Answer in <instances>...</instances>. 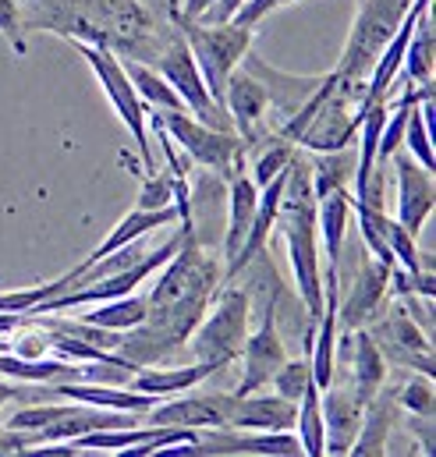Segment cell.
<instances>
[{
  "instance_id": "8",
  "label": "cell",
  "mask_w": 436,
  "mask_h": 457,
  "mask_svg": "<svg viewBox=\"0 0 436 457\" xmlns=\"http://www.w3.org/2000/svg\"><path fill=\"white\" fill-rule=\"evenodd\" d=\"M365 327H369V323H365ZM369 337L376 341L380 354L387 358V365H405V369H415V372H423V376H433L436 372L430 334H426L401 305H394L376 327H369Z\"/></svg>"
},
{
  "instance_id": "29",
  "label": "cell",
  "mask_w": 436,
  "mask_h": 457,
  "mask_svg": "<svg viewBox=\"0 0 436 457\" xmlns=\"http://www.w3.org/2000/svg\"><path fill=\"white\" fill-rule=\"evenodd\" d=\"M270 142H263L259 149H256V156H252V181H256V188H263V185H270L291 160H295V145L288 142V138H281V135H266Z\"/></svg>"
},
{
  "instance_id": "24",
  "label": "cell",
  "mask_w": 436,
  "mask_h": 457,
  "mask_svg": "<svg viewBox=\"0 0 436 457\" xmlns=\"http://www.w3.org/2000/svg\"><path fill=\"white\" fill-rule=\"evenodd\" d=\"M351 178H355V156H348L344 149L316 153V160L309 163V185L316 199H323L330 192H348Z\"/></svg>"
},
{
  "instance_id": "35",
  "label": "cell",
  "mask_w": 436,
  "mask_h": 457,
  "mask_svg": "<svg viewBox=\"0 0 436 457\" xmlns=\"http://www.w3.org/2000/svg\"><path fill=\"white\" fill-rule=\"evenodd\" d=\"M0 36L11 43V50L21 57L25 54V21L14 0H0Z\"/></svg>"
},
{
  "instance_id": "39",
  "label": "cell",
  "mask_w": 436,
  "mask_h": 457,
  "mask_svg": "<svg viewBox=\"0 0 436 457\" xmlns=\"http://www.w3.org/2000/svg\"><path fill=\"white\" fill-rule=\"evenodd\" d=\"M241 4H245V0H217V4L199 18V21H231V18H234V11H238Z\"/></svg>"
},
{
  "instance_id": "37",
  "label": "cell",
  "mask_w": 436,
  "mask_h": 457,
  "mask_svg": "<svg viewBox=\"0 0 436 457\" xmlns=\"http://www.w3.org/2000/svg\"><path fill=\"white\" fill-rule=\"evenodd\" d=\"M284 4H291V0H245L238 11H234V18L231 21H238V25H248V29H256L270 11H277V7H284Z\"/></svg>"
},
{
  "instance_id": "4",
  "label": "cell",
  "mask_w": 436,
  "mask_h": 457,
  "mask_svg": "<svg viewBox=\"0 0 436 457\" xmlns=\"http://www.w3.org/2000/svg\"><path fill=\"white\" fill-rule=\"evenodd\" d=\"M185 43L199 64V75L214 96L220 111H223V86L231 79V71L238 68V61L248 54L252 46V29L238 25V21H199V18H178Z\"/></svg>"
},
{
  "instance_id": "31",
  "label": "cell",
  "mask_w": 436,
  "mask_h": 457,
  "mask_svg": "<svg viewBox=\"0 0 436 457\" xmlns=\"http://www.w3.org/2000/svg\"><path fill=\"white\" fill-rule=\"evenodd\" d=\"M387 241H390V255H394V266H401L405 273L419 277L423 273V255H419V237L412 230H405L398 220L387 217Z\"/></svg>"
},
{
  "instance_id": "26",
  "label": "cell",
  "mask_w": 436,
  "mask_h": 457,
  "mask_svg": "<svg viewBox=\"0 0 436 457\" xmlns=\"http://www.w3.org/2000/svg\"><path fill=\"white\" fill-rule=\"evenodd\" d=\"M93 327H104V330H117V334H128L135 330L142 320H146V298L142 295H121V298H110V302H100V309L79 316Z\"/></svg>"
},
{
  "instance_id": "15",
  "label": "cell",
  "mask_w": 436,
  "mask_h": 457,
  "mask_svg": "<svg viewBox=\"0 0 436 457\" xmlns=\"http://www.w3.org/2000/svg\"><path fill=\"white\" fill-rule=\"evenodd\" d=\"M288 167H291V163H288ZM288 167H284L270 185H263V192H259V199H256V217H252V224H248V234H245V241H241V248H238L234 262L223 270V277H227V280H234L241 270H248V266L266 252V241H270L273 224H277L281 195H284V185H288Z\"/></svg>"
},
{
  "instance_id": "34",
  "label": "cell",
  "mask_w": 436,
  "mask_h": 457,
  "mask_svg": "<svg viewBox=\"0 0 436 457\" xmlns=\"http://www.w3.org/2000/svg\"><path fill=\"white\" fill-rule=\"evenodd\" d=\"M135 206H138V210H164V206H174V174L146 170Z\"/></svg>"
},
{
  "instance_id": "30",
  "label": "cell",
  "mask_w": 436,
  "mask_h": 457,
  "mask_svg": "<svg viewBox=\"0 0 436 457\" xmlns=\"http://www.w3.org/2000/svg\"><path fill=\"white\" fill-rule=\"evenodd\" d=\"M401 145H408V153H412L426 170H433L436 167L433 131H430V120H426V114H423L419 104L408 107V120H405V138H401Z\"/></svg>"
},
{
  "instance_id": "18",
  "label": "cell",
  "mask_w": 436,
  "mask_h": 457,
  "mask_svg": "<svg viewBox=\"0 0 436 457\" xmlns=\"http://www.w3.org/2000/svg\"><path fill=\"white\" fill-rule=\"evenodd\" d=\"M295 415H298V404L281 397V394H263V397H256V394L238 397L234 394V408H231L223 429L281 433V429H295Z\"/></svg>"
},
{
  "instance_id": "9",
  "label": "cell",
  "mask_w": 436,
  "mask_h": 457,
  "mask_svg": "<svg viewBox=\"0 0 436 457\" xmlns=\"http://www.w3.org/2000/svg\"><path fill=\"white\" fill-rule=\"evenodd\" d=\"M156 71L167 79V86L178 93V100L185 104V111L192 117H199L206 124H217V128L227 124V114L214 104V96H210V89H206V82L199 75V64H196V57H192L185 39L167 43V50L156 61Z\"/></svg>"
},
{
  "instance_id": "27",
  "label": "cell",
  "mask_w": 436,
  "mask_h": 457,
  "mask_svg": "<svg viewBox=\"0 0 436 457\" xmlns=\"http://www.w3.org/2000/svg\"><path fill=\"white\" fill-rule=\"evenodd\" d=\"M124 71H128V79H131V86H135V93H138V100H142L146 107L185 111V104L178 100V93L167 86V79H164L156 68H146V64H138V61H128Z\"/></svg>"
},
{
  "instance_id": "40",
  "label": "cell",
  "mask_w": 436,
  "mask_h": 457,
  "mask_svg": "<svg viewBox=\"0 0 436 457\" xmlns=\"http://www.w3.org/2000/svg\"><path fill=\"white\" fill-rule=\"evenodd\" d=\"M217 0H185V7L178 11V18H203Z\"/></svg>"
},
{
  "instance_id": "16",
  "label": "cell",
  "mask_w": 436,
  "mask_h": 457,
  "mask_svg": "<svg viewBox=\"0 0 436 457\" xmlns=\"http://www.w3.org/2000/svg\"><path fill=\"white\" fill-rule=\"evenodd\" d=\"M320 408H323V429H327V440H323V454H348L355 436H358V426H362V401L355 394V386H333L320 390Z\"/></svg>"
},
{
  "instance_id": "20",
  "label": "cell",
  "mask_w": 436,
  "mask_h": 457,
  "mask_svg": "<svg viewBox=\"0 0 436 457\" xmlns=\"http://www.w3.org/2000/svg\"><path fill=\"white\" fill-rule=\"evenodd\" d=\"M398 419H401L398 394L380 386L362 408V426H358V436L348 454H387V440H390Z\"/></svg>"
},
{
  "instance_id": "23",
  "label": "cell",
  "mask_w": 436,
  "mask_h": 457,
  "mask_svg": "<svg viewBox=\"0 0 436 457\" xmlns=\"http://www.w3.org/2000/svg\"><path fill=\"white\" fill-rule=\"evenodd\" d=\"M348 217H351V195L348 192H330L323 199H316V234L323 237L330 270H340V248H344Z\"/></svg>"
},
{
  "instance_id": "21",
  "label": "cell",
  "mask_w": 436,
  "mask_h": 457,
  "mask_svg": "<svg viewBox=\"0 0 436 457\" xmlns=\"http://www.w3.org/2000/svg\"><path fill=\"white\" fill-rule=\"evenodd\" d=\"M256 199H259V188L256 181L238 170L234 178H227V230H223V259L227 266L234 262L245 234H248V224L256 217Z\"/></svg>"
},
{
  "instance_id": "14",
  "label": "cell",
  "mask_w": 436,
  "mask_h": 457,
  "mask_svg": "<svg viewBox=\"0 0 436 457\" xmlns=\"http://www.w3.org/2000/svg\"><path fill=\"white\" fill-rule=\"evenodd\" d=\"M245 71L252 79H259V86L266 89V100L273 104V111H281L284 117L298 114L327 82V75H288V71H277L270 68L266 61H259L256 54H245Z\"/></svg>"
},
{
  "instance_id": "10",
  "label": "cell",
  "mask_w": 436,
  "mask_h": 457,
  "mask_svg": "<svg viewBox=\"0 0 436 457\" xmlns=\"http://www.w3.org/2000/svg\"><path fill=\"white\" fill-rule=\"evenodd\" d=\"M234 408V390L231 394H196V397H178V401H156L138 415V426H181V429H223L227 415Z\"/></svg>"
},
{
  "instance_id": "11",
  "label": "cell",
  "mask_w": 436,
  "mask_h": 457,
  "mask_svg": "<svg viewBox=\"0 0 436 457\" xmlns=\"http://www.w3.org/2000/svg\"><path fill=\"white\" fill-rule=\"evenodd\" d=\"M238 358L245 361V365H241V379H238V386H234V394H238V397L263 390V386L273 379V372L284 365L288 351H284V337H281L277 320H273V302L266 305L263 323L256 327V334H248V337H245Z\"/></svg>"
},
{
  "instance_id": "33",
  "label": "cell",
  "mask_w": 436,
  "mask_h": 457,
  "mask_svg": "<svg viewBox=\"0 0 436 457\" xmlns=\"http://www.w3.org/2000/svg\"><path fill=\"white\" fill-rule=\"evenodd\" d=\"M273 390L281 394V397H288V401H295L298 404V397L306 394V386L313 383V369H309V361H302V358H284V365L273 372Z\"/></svg>"
},
{
  "instance_id": "6",
  "label": "cell",
  "mask_w": 436,
  "mask_h": 457,
  "mask_svg": "<svg viewBox=\"0 0 436 457\" xmlns=\"http://www.w3.org/2000/svg\"><path fill=\"white\" fill-rule=\"evenodd\" d=\"M214 312L199 320V327L192 330V358L206 361L214 369H223L231 361H238L241 344L248 337V305L252 298L238 287H223L214 298Z\"/></svg>"
},
{
  "instance_id": "38",
  "label": "cell",
  "mask_w": 436,
  "mask_h": 457,
  "mask_svg": "<svg viewBox=\"0 0 436 457\" xmlns=\"http://www.w3.org/2000/svg\"><path fill=\"white\" fill-rule=\"evenodd\" d=\"M32 444H36L32 433H18V429L0 426V454H21V451H29Z\"/></svg>"
},
{
  "instance_id": "1",
  "label": "cell",
  "mask_w": 436,
  "mask_h": 457,
  "mask_svg": "<svg viewBox=\"0 0 436 457\" xmlns=\"http://www.w3.org/2000/svg\"><path fill=\"white\" fill-rule=\"evenodd\" d=\"M217 259L189 230L178 252L160 266V280L146 298V320L128 330L131 337L121 341L117 354L135 365H156L178 354L217 298Z\"/></svg>"
},
{
  "instance_id": "13",
  "label": "cell",
  "mask_w": 436,
  "mask_h": 457,
  "mask_svg": "<svg viewBox=\"0 0 436 457\" xmlns=\"http://www.w3.org/2000/svg\"><path fill=\"white\" fill-rule=\"evenodd\" d=\"M390 160L398 167V224L419 237V230L426 228V220H430L436 206L433 170H426L412 153L408 156L394 153Z\"/></svg>"
},
{
  "instance_id": "28",
  "label": "cell",
  "mask_w": 436,
  "mask_h": 457,
  "mask_svg": "<svg viewBox=\"0 0 436 457\" xmlns=\"http://www.w3.org/2000/svg\"><path fill=\"white\" fill-rule=\"evenodd\" d=\"M401 68H408L412 86H430L433 82V18H430V11H423V18L412 32Z\"/></svg>"
},
{
  "instance_id": "12",
  "label": "cell",
  "mask_w": 436,
  "mask_h": 457,
  "mask_svg": "<svg viewBox=\"0 0 436 457\" xmlns=\"http://www.w3.org/2000/svg\"><path fill=\"white\" fill-rule=\"evenodd\" d=\"M387 295H390V266H383L373 255H362L348 302L344 305L337 302V330H355V327L373 323V316L383 309Z\"/></svg>"
},
{
  "instance_id": "2",
  "label": "cell",
  "mask_w": 436,
  "mask_h": 457,
  "mask_svg": "<svg viewBox=\"0 0 436 457\" xmlns=\"http://www.w3.org/2000/svg\"><path fill=\"white\" fill-rule=\"evenodd\" d=\"M288 245V259L295 270L302 309L309 312V323H320L323 316V270H320V245H316V195L309 185V163L291 160L288 185L281 195L277 224Z\"/></svg>"
},
{
  "instance_id": "5",
  "label": "cell",
  "mask_w": 436,
  "mask_h": 457,
  "mask_svg": "<svg viewBox=\"0 0 436 457\" xmlns=\"http://www.w3.org/2000/svg\"><path fill=\"white\" fill-rule=\"evenodd\" d=\"M153 117L160 120L167 138L185 149L189 160H196L199 167H210L223 181L234 178L238 170H245V145L227 128L206 124V120L192 117L189 111H156Z\"/></svg>"
},
{
  "instance_id": "22",
  "label": "cell",
  "mask_w": 436,
  "mask_h": 457,
  "mask_svg": "<svg viewBox=\"0 0 436 457\" xmlns=\"http://www.w3.org/2000/svg\"><path fill=\"white\" fill-rule=\"evenodd\" d=\"M217 369L206 365V361H196V365H178V369H149V365H138L135 376L128 379L131 390L138 394H153V397H171V394H181V390H192L196 383H203L206 376H214Z\"/></svg>"
},
{
  "instance_id": "3",
  "label": "cell",
  "mask_w": 436,
  "mask_h": 457,
  "mask_svg": "<svg viewBox=\"0 0 436 457\" xmlns=\"http://www.w3.org/2000/svg\"><path fill=\"white\" fill-rule=\"evenodd\" d=\"M412 0H358V14H355V25L348 32V43H344V54L333 68V79L344 93H351L358 104H362V93H365V79L383 50V43L398 32L401 18L408 14Z\"/></svg>"
},
{
  "instance_id": "17",
  "label": "cell",
  "mask_w": 436,
  "mask_h": 457,
  "mask_svg": "<svg viewBox=\"0 0 436 457\" xmlns=\"http://www.w3.org/2000/svg\"><path fill=\"white\" fill-rule=\"evenodd\" d=\"M266 111H270V100H266V89L259 86V79H252L248 71L245 75L231 71V79L223 86V114L238 128L245 145H256Z\"/></svg>"
},
{
  "instance_id": "7",
  "label": "cell",
  "mask_w": 436,
  "mask_h": 457,
  "mask_svg": "<svg viewBox=\"0 0 436 457\" xmlns=\"http://www.w3.org/2000/svg\"><path fill=\"white\" fill-rule=\"evenodd\" d=\"M75 46L86 57V64L93 68V75L100 79V86L107 93L110 107L121 117V124L131 131L135 149H138L146 170H156V156H153V142H149V124H146L149 107L138 100V93H135V86H131V79L124 71V61H117V54H110L107 46H93V43H75Z\"/></svg>"
},
{
  "instance_id": "32",
  "label": "cell",
  "mask_w": 436,
  "mask_h": 457,
  "mask_svg": "<svg viewBox=\"0 0 436 457\" xmlns=\"http://www.w3.org/2000/svg\"><path fill=\"white\" fill-rule=\"evenodd\" d=\"M398 404H401V411H408V415H415V419H433V408H436V397H433V376H415V379H408L405 386H401V394H398Z\"/></svg>"
},
{
  "instance_id": "36",
  "label": "cell",
  "mask_w": 436,
  "mask_h": 457,
  "mask_svg": "<svg viewBox=\"0 0 436 457\" xmlns=\"http://www.w3.org/2000/svg\"><path fill=\"white\" fill-rule=\"evenodd\" d=\"M36 401H50V383L36 386V383H4L0 379V408L4 404H36Z\"/></svg>"
},
{
  "instance_id": "25",
  "label": "cell",
  "mask_w": 436,
  "mask_h": 457,
  "mask_svg": "<svg viewBox=\"0 0 436 457\" xmlns=\"http://www.w3.org/2000/svg\"><path fill=\"white\" fill-rule=\"evenodd\" d=\"M295 436H298V444H302V454L323 457L327 429H323V408H320V386H316V383H309V386H306V394L298 397Z\"/></svg>"
},
{
  "instance_id": "19",
  "label": "cell",
  "mask_w": 436,
  "mask_h": 457,
  "mask_svg": "<svg viewBox=\"0 0 436 457\" xmlns=\"http://www.w3.org/2000/svg\"><path fill=\"white\" fill-rule=\"evenodd\" d=\"M344 365H351V386L358 394V401L365 404L383 383H387V358L380 354L376 341L369 337L365 327H355V330H344Z\"/></svg>"
}]
</instances>
